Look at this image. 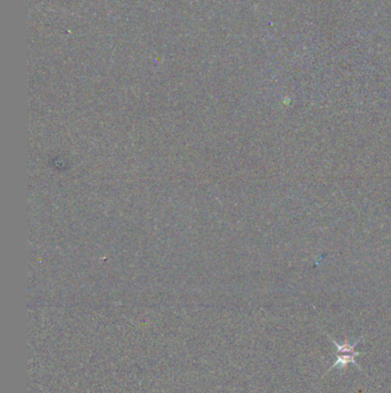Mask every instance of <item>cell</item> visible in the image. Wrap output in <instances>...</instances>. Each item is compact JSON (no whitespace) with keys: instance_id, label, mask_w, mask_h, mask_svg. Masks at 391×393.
<instances>
[{"instance_id":"cell-2","label":"cell","mask_w":391,"mask_h":393,"mask_svg":"<svg viewBox=\"0 0 391 393\" xmlns=\"http://www.w3.org/2000/svg\"><path fill=\"white\" fill-rule=\"evenodd\" d=\"M356 356L354 354H336V360H335L333 366L331 367L327 370V372H331L332 369L334 368H341V369H347L349 365H354L358 369L361 370V368L358 365L356 361Z\"/></svg>"},{"instance_id":"cell-1","label":"cell","mask_w":391,"mask_h":393,"mask_svg":"<svg viewBox=\"0 0 391 393\" xmlns=\"http://www.w3.org/2000/svg\"><path fill=\"white\" fill-rule=\"evenodd\" d=\"M327 336L329 337V339H331V342L334 344V346L336 347V354H354V355L357 356L363 355L364 354L363 352H356V351H354L356 346L361 342V339H364V337H360L356 343H350L348 338H345L343 344H338L337 342H335V339L332 338L329 334H327Z\"/></svg>"}]
</instances>
